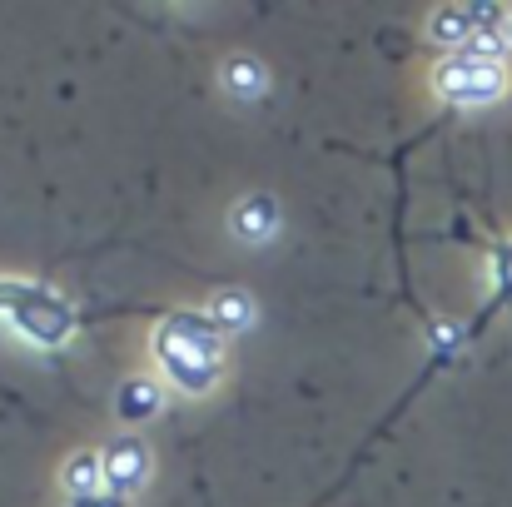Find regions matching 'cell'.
Returning a JSON list of instances; mask_svg holds the SVG:
<instances>
[{
	"label": "cell",
	"mask_w": 512,
	"mask_h": 507,
	"mask_svg": "<svg viewBox=\"0 0 512 507\" xmlns=\"http://www.w3.org/2000/svg\"><path fill=\"white\" fill-rule=\"evenodd\" d=\"M150 348H155L170 388H179L184 398H204L224 378V334L199 314H170L155 329Z\"/></svg>",
	"instance_id": "obj_1"
},
{
	"label": "cell",
	"mask_w": 512,
	"mask_h": 507,
	"mask_svg": "<svg viewBox=\"0 0 512 507\" xmlns=\"http://www.w3.org/2000/svg\"><path fill=\"white\" fill-rule=\"evenodd\" d=\"M433 95L443 105H458V110H483V105H498L508 95V70L498 60L448 55L433 65Z\"/></svg>",
	"instance_id": "obj_2"
},
{
	"label": "cell",
	"mask_w": 512,
	"mask_h": 507,
	"mask_svg": "<svg viewBox=\"0 0 512 507\" xmlns=\"http://www.w3.org/2000/svg\"><path fill=\"white\" fill-rule=\"evenodd\" d=\"M145 483H150V448L140 438H115L105 448V493L130 503Z\"/></svg>",
	"instance_id": "obj_3"
},
{
	"label": "cell",
	"mask_w": 512,
	"mask_h": 507,
	"mask_svg": "<svg viewBox=\"0 0 512 507\" xmlns=\"http://www.w3.org/2000/svg\"><path fill=\"white\" fill-rule=\"evenodd\" d=\"M229 234L244 244H269L279 234V199L274 194H244L229 209Z\"/></svg>",
	"instance_id": "obj_4"
},
{
	"label": "cell",
	"mask_w": 512,
	"mask_h": 507,
	"mask_svg": "<svg viewBox=\"0 0 512 507\" xmlns=\"http://www.w3.org/2000/svg\"><path fill=\"white\" fill-rule=\"evenodd\" d=\"M219 85H224L229 100L249 105V100H259V95L269 90V75H264V65H259L254 55H229V60L219 65Z\"/></svg>",
	"instance_id": "obj_5"
},
{
	"label": "cell",
	"mask_w": 512,
	"mask_h": 507,
	"mask_svg": "<svg viewBox=\"0 0 512 507\" xmlns=\"http://www.w3.org/2000/svg\"><path fill=\"white\" fill-rule=\"evenodd\" d=\"M204 319L224 338H239L254 329V299H249L244 289H219V294L209 299V314H204Z\"/></svg>",
	"instance_id": "obj_6"
},
{
	"label": "cell",
	"mask_w": 512,
	"mask_h": 507,
	"mask_svg": "<svg viewBox=\"0 0 512 507\" xmlns=\"http://www.w3.org/2000/svg\"><path fill=\"white\" fill-rule=\"evenodd\" d=\"M160 408H165V388H160L155 378H125V383H120L115 413H120L125 423H150Z\"/></svg>",
	"instance_id": "obj_7"
},
{
	"label": "cell",
	"mask_w": 512,
	"mask_h": 507,
	"mask_svg": "<svg viewBox=\"0 0 512 507\" xmlns=\"http://www.w3.org/2000/svg\"><path fill=\"white\" fill-rule=\"evenodd\" d=\"M60 483H65L70 498H95V493H105V453H90V448L70 453L65 468H60Z\"/></svg>",
	"instance_id": "obj_8"
},
{
	"label": "cell",
	"mask_w": 512,
	"mask_h": 507,
	"mask_svg": "<svg viewBox=\"0 0 512 507\" xmlns=\"http://www.w3.org/2000/svg\"><path fill=\"white\" fill-rule=\"evenodd\" d=\"M70 507H125V498H115V493H95V498H70Z\"/></svg>",
	"instance_id": "obj_9"
},
{
	"label": "cell",
	"mask_w": 512,
	"mask_h": 507,
	"mask_svg": "<svg viewBox=\"0 0 512 507\" xmlns=\"http://www.w3.org/2000/svg\"><path fill=\"white\" fill-rule=\"evenodd\" d=\"M508 45H512V15H508Z\"/></svg>",
	"instance_id": "obj_10"
}]
</instances>
